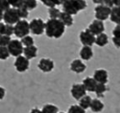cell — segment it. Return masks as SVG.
<instances>
[{"label": "cell", "instance_id": "6da1fadb", "mask_svg": "<svg viewBox=\"0 0 120 113\" xmlns=\"http://www.w3.org/2000/svg\"><path fill=\"white\" fill-rule=\"evenodd\" d=\"M65 27L66 26L59 19H48L45 23L44 32L49 38L58 39L63 35Z\"/></svg>", "mask_w": 120, "mask_h": 113}, {"label": "cell", "instance_id": "7a4b0ae2", "mask_svg": "<svg viewBox=\"0 0 120 113\" xmlns=\"http://www.w3.org/2000/svg\"><path fill=\"white\" fill-rule=\"evenodd\" d=\"M29 33H30L29 23L25 19H20L14 25V35L16 37L22 38L25 35H28Z\"/></svg>", "mask_w": 120, "mask_h": 113}, {"label": "cell", "instance_id": "3957f363", "mask_svg": "<svg viewBox=\"0 0 120 113\" xmlns=\"http://www.w3.org/2000/svg\"><path fill=\"white\" fill-rule=\"evenodd\" d=\"M30 32L34 35H41L44 33L45 22L41 18H34L29 23Z\"/></svg>", "mask_w": 120, "mask_h": 113}, {"label": "cell", "instance_id": "277c9868", "mask_svg": "<svg viewBox=\"0 0 120 113\" xmlns=\"http://www.w3.org/2000/svg\"><path fill=\"white\" fill-rule=\"evenodd\" d=\"M6 47H7V50H8L10 55L15 56V57L22 55L23 51H24V46H23L22 43L20 42L19 40H17V39L11 40Z\"/></svg>", "mask_w": 120, "mask_h": 113}, {"label": "cell", "instance_id": "5b68a950", "mask_svg": "<svg viewBox=\"0 0 120 113\" xmlns=\"http://www.w3.org/2000/svg\"><path fill=\"white\" fill-rule=\"evenodd\" d=\"M3 20L5 21L6 24H12V25L16 24L20 20V17H19V15H18L16 8L10 7L9 9L5 11L3 13Z\"/></svg>", "mask_w": 120, "mask_h": 113}, {"label": "cell", "instance_id": "8992f818", "mask_svg": "<svg viewBox=\"0 0 120 113\" xmlns=\"http://www.w3.org/2000/svg\"><path fill=\"white\" fill-rule=\"evenodd\" d=\"M95 37L88 28L79 33V41L85 46H92L95 43Z\"/></svg>", "mask_w": 120, "mask_h": 113}, {"label": "cell", "instance_id": "52a82bcc", "mask_svg": "<svg viewBox=\"0 0 120 113\" xmlns=\"http://www.w3.org/2000/svg\"><path fill=\"white\" fill-rule=\"evenodd\" d=\"M62 10L71 16H75L79 12L76 0H65L62 4Z\"/></svg>", "mask_w": 120, "mask_h": 113}, {"label": "cell", "instance_id": "ba28073f", "mask_svg": "<svg viewBox=\"0 0 120 113\" xmlns=\"http://www.w3.org/2000/svg\"><path fill=\"white\" fill-rule=\"evenodd\" d=\"M110 9L108 6L105 5H97L95 7V17L98 20L100 21H105L109 17L110 14Z\"/></svg>", "mask_w": 120, "mask_h": 113}, {"label": "cell", "instance_id": "9c48e42d", "mask_svg": "<svg viewBox=\"0 0 120 113\" xmlns=\"http://www.w3.org/2000/svg\"><path fill=\"white\" fill-rule=\"evenodd\" d=\"M29 66H30L29 60L26 59L23 55L17 56L15 61V70L18 72H24V71H26L29 69Z\"/></svg>", "mask_w": 120, "mask_h": 113}, {"label": "cell", "instance_id": "30bf717a", "mask_svg": "<svg viewBox=\"0 0 120 113\" xmlns=\"http://www.w3.org/2000/svg\"><path fill=\"white\" fill-rule=\"evenodd\" d=\"M38 69L42 72H51L54 69V62L49 58H42L38 62Z\"/></svg>", "mask_w": 120, "mask_h": 113}, {"label": "cell", "instance_id": "8fae6325", "mask_svg": "<svg viewBox=\"0 0 120 113\" xmlns=\"http://www.w3.org/2000/svg\"><path fill=\"white\" fill-rule=\"evenodd\" d=\"M86 90H85L84 86L82 83H74L71 86V94L75 99L79 101L80 98H82L84 95H86Z\"/></svg>", "mask_w": 120, "mask_h": 113}, {"label": "cell", "instance_id": "7c38bea8", "mask_svg": "<svg viewBox=\"0 0 120 113\" xmlns=\"http://www.w3.org/2000/svg\"><path fill=\"white\" fill-rule=\"evenodd\" d=\"M88 29L90 30V32L96 36L101 33H104L105 31V25H104V23L103 21H100V20H98V19H95L92 23H90Z\"/></svg>", "mask_w": 120, "mask_h": 113}, {"label": "cell", "instance_id": "4fadbf2b", "mask_svg": "<svg viewBox=\"0 0 120 113\" xmlns=\"http://www.w3.org/2000/svg\"><path fill=\"white\" fill-rule=\"evenodd\" d=\"M93 79L98 83L107 84L108 82V71L104 69H98L94 71Z\"/></svg>", "mask_w": 120, "mask_h": 113}, {"label": "cell", "instance_id": "5bb4252c", "mask_svg": "<svg viewBox=\"0 0 120 113\" xmlns=\"http://www.w3.org/2000/svg\"><path fill=\"white\" fill-rule=\"evenodd\" d=\"M70 69L75 73H82L86 71L87 66L80 59H75L71 62L70 65Z\"/></svg>", "mask_w": 120, "mask_h": 113}, {"label": "cell", "instance_id": "9a60e30c", "mask_svg": "<svg viewBox=\"0 0 120 113\" xmlns=\"http://www.w3.org/2000/svg\"><path fill=\"white\" fill-rule=\"evenodd\" d=\"M98 82L93 79V77H86L82 81V85L84 86L86 91L94 92Z\"/></svg>", "mask_w": 120, "mask_h": 113}, {"label": "cell", "instance_id": "2e32d148", "mask_svg": "<svg viewBox=\"0 0 120 113\" xmlns=\"http://www.w3.org/2000/svg\"><path fill=\"white\" fill-rule=\"evenodd\" d=\"M37 52H38V49L35 45H31V46H27V47H24V51H23V54L24 56L28 60L34 59L37 56Z\"/></svg>", "mask_w": 120, "mask_h": 113}, {"label": "cell", "instance_id": "e0dca14e", "mask_svg": "<svg viewBox=\"0 0 120 113\" xmlns=\"http://www.w3.org/2000/svg\"><path fill=\"white\" fill-rule=\"evenodd\" d=\"M79 56L81 60L84 61H89L93 57V50L91 46H85L83 45V47L80 49L79 51Z\"/></svg>", "mask_w": 120, "mask_h": 113}, {"label": "cell", "instance_id": "ac0fdd59", "mask_svg": "<svg viewBox=\"0 0 120 113\" xmlns=\"http://www.w3.org/2000/svg\"><path fill=\"white\" fill-rule=\"evenodd\" d=\"M90 109L95 113L101 112L104 109V104L99 99H93L90 102Z\"/></svg>", "mask_w": 120, "mask_h": 113}, {"label": "cell", "instance_id": "d6986e66", "mask_svg": "<svg viewBox=\"0 0 120 113\" xmlns=\"http://www.w3.org/2000/svg\"><path fill=\"white\" fill-rule=\"evenodd\" d=\"M59 20L62 24H64L65 26H71L73 23H74V20H73V17L72 16L67 14L65 12H60V15L59 16Z\"/></svg>", "mask_w": 120, "mask_h": 113}, {"label": "cell", "instance_id": "ffe728a7", "mask_svg": "<svg viewBox=\"0 0 120 113\" xmlns=\"http://www.w3.org/2000/svg\"><path fill=\"white\" fill-rule=\"evenodd\" d=\"M111 22H113L115 24H119L120 23V16H119V6H113L110 9V14H109V17Z\"/></svg>", "mask_w": 120, "mask_h": 113}, {"label": "cell", "instance_id": "44dd1931", "mask_svg": "<svg viewBox=\"0 0 120 113\" xmlns=\"http://www.w3.org/2000/svg\"><path fill=\"white\" fill-rule=\"evenodd\" d=\"M95 43L99 47H104L108 43V36L105 33H101L96 35L95 37Z\"/></svg>", "mask_w": 120, "mask_h": 113}, {"label": "cell", "instance_id": "7402d4cb", "mask_svg": "<svg viewBox=\"0 0 120 113\" xmlns=\"http://www.w3.org/2000/svg\"><path fill=\"white\" fill-rule=\"evenodd\" d=\"M91 97L89 95H84L82 98H80L79 101V107H81L83 109H89L90 106V102H91Z\"/></svg>", "mask_w": 120, "mask_h": 113}, {"label": "cell", "instance_id": "603a6c76", "mask_svg": "<svg viewBox=\"0 0 120 113\" xmlns=\"http://www.w3.org/2000/svg\"><path fill=\"white\" fill-rule=\"evenodd\" d=\"M42 113H58L59 108L53 104H45L42 109Z\"/></svg>", "mask_w": 120, "mask_h": 113}, {"label": "cell", "instance_id": "cb8c5ba5", "mask_svg": "<svg viewBox=\"0 0 120 113\" xmlns=\"http://www.w3.org/2000/svg\"><path fill=\"white\" fill-rule=\"evenodd\" d=\"M23 5L28 10H34L37 7V0H23Z\"/></svg>", "mask_w": 120, "mask_h": 113}, {"label": "cell", "instance_id": "d4e9b609", "mask_svg": "<svg viewBox=\"0 0 120 113\" xmlns=\"http://www.w3.org/2000/svg\"><path fill=\"white\" fill-rule=\"evenodd\" d=\"M60 11L59 8H56L55 6L54 7H51L49 8L48 14H49V17L50 19H59V16L60 15Z\"/></svg>", "mask_w": 120, "mask_h": 113}, {"label": "cell", "instance_id": "484cf974", "mask_svg": "<svg viewBox=\"0 0 120 113\" xmlns=\"http://www.w3.org/2000/svg\"><path fill=\"white\" fill-rule=\"evenodd\" d=\"M20 42L22 43L23 46H24V47L31 46V45H34V38H33L32 36L29 35L22 37Z\"/></svg>", "mask_w": 120, "mask_h": 113}, {"label": "cell", "instance_id": "4316f807", "mask_svg": "<svg viewBox=\"0 0 120 113\" xmlns=\"http://www.w3.org/2000/svg\"><path fill=\"white\" fill-rule=\"evenodd\" d=\"M106 91H107V86H106V84L98 83L94 92H96V94L98 97H103V96H104V93H105Z\"/></svg>", "mask_w": 120, "mask_h": 113}, {"label": "cell", "instance_id": "83f0119b", "mask_svg": "<svg viewBox=\"0 0 120 113\" xmlns=\"http://www.w3.org/2000/svg\"><path fill=\"white\" fill-rule=\"evenodd\" d=\"M2 35H7V36H11L12 35H14V25L8 24H4V28H3Z\"/></svg>", "mask_w": 120, "mask_h": 113}, {"label": "cell", "instance_id": "f1b7e54d", "mask_svg": "<svg viewBox=\"0 0 120 113\" xmlns=\"http://www.w3.org/2000/svg\"><path fill=\"white\" fill-rule=\"evenodd\" d=\"M16 10H17V13H18V15H19L20 19H26V18L28 17V16H29V11H28L24 6L19 7V8H16Z\"/></svg>", "mask_w": 120, "mask_h": 113}, {"label": "cell", "instance_id": "f546056e", "mask_svg": "<svg viewBox=\"0 0 120 113\" xmlns=\"http://www.w3.org/2000/svg\"><path fill=\"white\" fill-rule=\"evenodd\" d=\"M10 56V54L7 50V47H4V46H0V60L5 61L7 60Z\"/></svg>", "mask_w": 120, "mask_h": 113}, {"label": "cell", "instance_id": "4dcf8cb0", "mask_svg": "<svg viewBox=\"0 0 120 113\" xmlns=\"http://www.w3.org/2000/svg\"><path fill=\"white\" fill-rule=\"evenodd\" d=\"M67 113H86V110L79 107V105H71L69 108Z\"/></svg>", "mask_w": 120, "mask_h": 113}, {"label": "cell", "instance_id": "1f68e13d", "mask_svg": "<svg viewBox=\"0 0 120 113\" xmlns=\"http://www.w3.org/2000/svg\"><path fill=\"white\" fill-rule=\"evenodd\" d=\"M11 40L12 39H11L10 36L5 35H0V46L6 47Z\"/></svg>", "mask_w": 120, "mask_h": 113}, {"label": "cell", "instance_id": "d6a6232c", "mask_svg": "<svg viewBox=\"0 0 120 113\" xmlns=\"http://www.w3.org/2000/svg\"><path fill=\"white\" fill-rule=\"evenodd\" d=\"M9 5L11 7L14 8H19L21 6H23V0H7Z\"/></svg>", "mask_w": 120, "mask_h": 113}, {"label": "cell", "instance_id": "836d02e7", "mask_svg": "<svg viewBox=\"0 0 120 113\" xmlns=\"http://www.w3.org/2000/svg\"><path fill=\"white\" fill-rule=\"evenodd\" d=\"M11 6L9 5L7 0H0V10L4 13L7 9H9Z\"/></svg>", "mask_w": 120, "mask_h": 113}, {"label": "cell", "instance_id": "e575fe53", "mask_svg": "<svg viewBox=\"0 0 120 113\" xmlns=\"http://www.w3.org/2000/svg\"><path fill=\"white\" fill-rule=\"evenodd\" d=\"M76 2H77V5H78V7L79 9V11H82V10H84L87 8V2L85 1V0H76Z\"/></svg>", "mask_w": 120, "mask_h": 113}, {"label": "cell", "instance_id": "d590c367", "mask_svg": "<svg viewBox=\"0 0 120 113\" xmlns=\"http://www.w3.org/2000/svg\"><path fill=\"white\" fill-rule=\"evenodd\" d=\"M112 34H113V37H118V38H120V26H119V24H116V26L113 29Z\"/></svg>", "mask_w": 120, "mask_h": 113}, {"label": "cell", "instance_id": "8d00e7d4", "mask_svg": "<svg viewBox=\"0 0 120 113\" xmlns=\"http://www.w3.org/2000/svg\"><path fill=\"white\" fill-rule=\"evenodd\" d=\"M103 5H105V6L109 7V8H111V7L114 6V2H113V0H104L103 1Z\"/></svg>", "mask_w": 120, "mask_h": 113}, {"label": "cell", "instance_id": "74e56055", "mask_svg": "<svg viewBox=\"0 0 120 113\" xmlns=\"http://www.w3.org/2000/svg\"><path fill=\"white\" fill-rule=\"evenodd\" d=\"M112 40H113V43H114V44L116 45V47L119 48L120 47V38H118V37H113Z\"/></svg>", "mask_w": 120, "mask_h": 113}, {"label": "cell", "instance_id": "f35d334b", "mask_svg": "<svg viewBox=\"0 0 120 113\" xmlns=\"http://www.w3.org/2000/svg\"><path fill=\"white\" fill-rule=\"evenodd\" d=\"M5 96H6V90L0 86V101H2L5 98Z\"/></svg>", "mask_w": 120, "mask_h": 113}, {"label": "cell", "instance_id": "ab89813d", "mask_svg": "<svg viewBox=\"0 0 120 113\" xmlns=\"http://www.w3.org/2000/svg\"><path fill=\"white\" fill-rule=\"evenodd\" d=\"M52 1H53V3L55 4V6H60V5L63 4V2L65 0H52Z\"/></svg>", "mask_w": 120, "mask_h": 113}, {"label": "cell", "instance_id": "60d3db41", "mask_svg": "<svg viewBox=\"0 0 120 113\" xmlns=\"http://www.w3.org/2000/svg\"><path fill=\"white\" fill-rule=\"evenodd\" d=\"M30 113H42V111H41V109H39L37 108H34L31 109Z\"/></svg>", "mask_w": 120, "mask_h": 113}, {"label": "cell", "instance_id": "b9f144b4", "mask_svg": "<svg viewBox=\"0 0 120 113\" xmlns=\"http://www.w3.org/2000/svg\"><path fill=\"white\" fill-rule=\"evenodd\" d=\"M93 3H95L97 5H103V1L104 0H92Z\"/></svg>", "mask_w": 120, "mask_h": 113}, {"label": "cell", "instance_id": "7bdbcfd3", "mask_svg": "<svg viewBox=\"0 0 120 113\" xmlns=\"http://www.w3.org/2000/svg\"><path fill=\"white\" fill-rule=\"evenodd\" d=\"M113 2H114V6H119L120 0H113Z\"/></svg>", "mask_w": 120, "mask_h": 113}, {"label": "cell", "instance_id": "ee69618b", "mask_svg": "<svg viewBox=\"0 0 120 113\" xmlns=\"http://www.w3.org/2000/svg\"><path fill=\"white\" fill-rule=\"evenodd\" d=\"M4 23L0 22V35H2V32H3V28H4Z\"/></svg>", "mask_w": 120, "mask_h": 113}, {"label": "cell", "instance_id": "f6af8a7d", "mask_svg": "<svg viewBox=\"0 0 120 113\" xmlns=\"http://www.w3.org/2000/svg\"><path fill=\"white\" fill-rule=\"evenodd\" d=\"M3 20V12L0 10V22Z\"/></svg>", "mask_w": 120, "mask_h": 113}, {"label": "cell", "instance_id": "bcb514c9", "mask_svg": "<svg viewBox=\"0 0 120 113\" xmlns=\"http://www.w3.org/2000/svg\"><path fill=\"white\" fill-rule=\"evenodd\" d=\"M40 1H41V2H42V3H43V2H44V1H45V0H40Z\"/></svg>", "mask_w": 120, "mask_h": 113}, {"label": "cell", "instance_id": "7dc6e473", "mask_svg": "<svg viewBox=\"0 0 120 113\" xmlns=\"http://www.w3.org/2000/svg\"><path fill=\"white\" fill-rule=\"evenodd\" d=\"M58 113H65V112H58Z\"/></svg>", "mask_w": 120, "mask_h": 113}]
</instances>
